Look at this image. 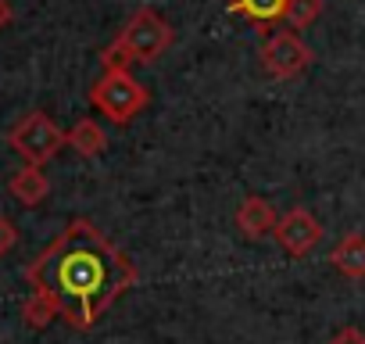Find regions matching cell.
Masks as SVG:
<instances>
[{
    "label": "cell",
    "instance_id": "6",
    "mask_svg": "<svg viewBox=\"0 0 365 344\" xmlns=\"http://www.w3.org/2000/svg\"><path fill=\"white\" fill-rule=\"evenodd\" d=\"M272 237H276V244H279L290 258H304V255H312V251L319 248V241H322V223H319L308 208H290V212L279 216Z\"/></svg>",
    "mask_w": 365,
    "mask_h": 344
},
{
    "label": "cell",
    "instance_id": "4",
    "mask_svg": "<svg viewBox=\"0 0 365 344\" xmlns=\"http://www.w3.org/2000/svg\"><path fill=\"white\" fill-rule=\"evenodd\" d=\"M8 143L26 158V165H47V161L68 143V133H65L47 111H29L22 122L11 126Z\"/></svg>",
    "mask_w": 365,
    "mask_h": 344
},
{
    "label": "cell",
    "instance_id": "13",
    "mask_svg": "<svg viewBox=\"0 0 365 344\" xmlns=\"http://www.w3.org/2000/svg\"><path fill=\"white\" fill-rule=\"evenodd\" d=\"M22 315H26V323H29V326H36V330H40V326H47L58 312H54V305H51L47 298L29 294V298H26V305H22Z\"/></svg>",
    "mask_w": 365,
    "mask_h": 344
},
{
    "label": "cell",
    "instance_id": "16",
    "mask_svg": "<svg viewBox=\"0 0 365 344\" xmlns=\"http://www.w3.org/2000/svg\"><path fill=\"white\" fill-rule=\"evenodd\" d=\"M11 19H15L11 0H0V29H4V26H11Z\"/></svg>",
    "mask_w": 365,
    "mask_h": 344
},
{
    "label": "cell",
    "instance_id": "14",
    "mask_svg": "<svg viewBox=\"0 0 365 344\" xmlns=\"http://www.w3.org/2000/svg\"><path fill=\"white\" fill-rule=\"evenodd\" d=\"M15 244H19V230H15V223H11L8 216H0V258H4Z\"/></svg>",
    "mask_w": 365,
    "mask_h": 344
},
{
    "label": "cell",
    "instance_id": "1",
    "mask_svg": "<svg viewBox=\"0 0 365 344\" xmlns=\"http://www.w3.org/2000/svg\"><path fill=\"white\" fill-rule=\"evenodd\" d=\"M26 280L68 326L90 330L136 283V265L90 219H72L26 265Z\"/></svg>",
    "mask_w": 365,
    "mask_h": 344
},
{
    "label": "cell",
    "instance_id": "8",
    "mask_svg": "<svg viewBox=\"0 0 365 344\" xmlns=\"http://www.w3.org/2000/svg\"><path fill=\"white\" fill-rule=\"evenodd\" d=\"M329 265L336 273H344L347 280H365V237L361 233H344L329 251Z\"/></svg>",
    "mask_w": 365,
    "mask_h": 344
},
{
    "label": "cell",
    "instance_id": "2",
    "mask_svg": "<svg viewBox=\"0 0 365 344\" xmlns=\"http://www.w3.org/2000/svg\"><path fill=\"white\" fill-rule=\"evenodd\" d=\"M172 47V26L154 11V8H140L122 33L115 36V44H108L101 51L104 69H129V65H150L158 61L165 51Z\"/></svg>",
    "mask_w": 365,
    "mask_h": 344
},
{
    "label": "cell",
    "instance_id": "11",
    "mask_svg": "<svg viewBox=\"0 0 365 344\" xmlns=\"http://www.w3.org/2000/svg\"><path fill=\"white\" fill-rule=\"evenodd\" d=\"M68 147H72L76 154H83V158H97V154H104L108 136H104V129H101L93 118H79V122L68 129Z\"/></svg>",
    "mask_w": 365,
    "mask_h": 344
},
{
    "label": "cell",
    "instance_id": "12",
    "mask_svg": "<svg viewBox=\"0 0 365 344\" xmlns=\"http://www.w3.org/2000/svg\"><path fill=\"white\" fill-rule=\"evenodd\" d=\"M319 15H322V0H290L283 22L294 26V29H304V26H312Z\"/></svg>",
    "mask_w": 365,
    "mask_h": 344
},
{
    "label": "cell",
    "instance_id": "5",
    "mask_svg": "<svg viewBox=\"0 0 365 344\" xmlns=\"http://www.w3.org/2000/svg\"><path fill=\"white\" fill-rule=\"evenodd\" d=\"M312 47L290 33V29H279V33H269L265 44H262V65L272 79H294L301 76L308 65H312Z\"/></svg>",
    "mask_w": 365,
    "mask_h": 344
},
{
    "label": "cell",
    "instance_id": "15",
    "mask_svg": "<svg viewBox=\"0 0 365 344\" xmlns=\"http://www.w3.org/2000/svg\"><path fill=\"white\" fill-rule=\"evenodd\" d=\"M329 344H365V333L358 326H344V330H336L329 337Z\"/></svg>",
    "mask_w": 365,
    "mask_h": 344
},
{
    "label": "cell",
    "instance_id": "9",
    "mask_svg": "<svg viewBox=\"0 0 365 344\" xmlns=\"http://www.w3.org/2000/svg\"><path fill=\"white\" fill-rule=\"evenodd\" d=\"M287 4H290V0H226V11L240 15V19L262 26V29H269V26L287 19Z\"/></svg>",
    "mask_w": 365,
    "mask_h": 344
},
{
    "label": "cell",
    "instance_id": "10",
    "mask_svg": "<svg viewBox=\"0 0 365 344\" xmlns=\"http://www.w3.org/2000/svg\"><path fill=\"white\" fill-rule=\"evenodd\" d=\"M11 194H15V201H22L26 208L40 205V201L51 194V180H47L43 165H22L15 176H11Z\"/></svg>",
    "mask_w": 365,
    "mask_h": 344
},
{
    "label": "cell",
    "instance_id": "3",
    "mask_svg": "<svg viewBox=\"0 0 365 344\" xmlns=\"http://www.w3.org/2000/svg\"><path fill=\"white\" fill-rule=\"evenodd\" d=\"M90 104L115 126H129L147 104L150 93L143 83L133 79L129 69H104V76L90 86Z\"/></svg>",
    "mask_w": 365,
    "mask_h": 344
},
{
    "label": "cell",
    "instance_id": "7",
    "mask_svg": "<svg viewBox=\"0 0 365 344\" xmlns=\"http://www.w3.org/2000/svg\"><path fill=\"white\" fill-rule=\"evenodd\" d=\"M276 223H279V216L272 212V205L265 198H244V205L237 208V230L247 241H262V237L276 233Z\"/></svg>",
    "mask_w": 365,
    "mask_h": 344
}]
</instances>
